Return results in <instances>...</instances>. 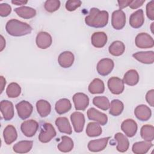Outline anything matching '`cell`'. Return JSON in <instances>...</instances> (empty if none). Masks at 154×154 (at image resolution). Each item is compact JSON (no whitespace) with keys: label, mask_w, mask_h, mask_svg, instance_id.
Segmentation results:
<instances>
[{"label":"cell","mask_w":154,"mask_h":154,"mask_svg":"<svg viewBox=\"0 0 154 154\" xmlns=\"http://www.w3.org/2000/svg\"><path fill=\"white\" fill-rule=\"evenodd\" d=\"M109 14L105 10H100L93 7L90 10L88 15L85 18V22L87 25L96 28H103L105 26L108 22Z\"/></svg>","instance_id":"1"},{"label":"cell","mask_w":154,"mask_h":154,"mask_svg":"<svg viewBox=\"0 0 154 154\" xmlns=\"http://www.w3.org/2000/svg\"><path fill=\"white\" fill-rule=\"evenodd\" d=\"M5 29L10 35L20 37L30 34L32 29V27L27 23L12 19L7 22Z\"/></svg>","instance_id":"2"},{"label":"cell","mask_w":154,"mask_h":154,"mask_svg":"<svg viewBox=\"0 0 154 154\" xmlns=\"http://www.w3.org/2000/svg\"><path fill=\"white\" fill-rule=\"evenodd\" d=\"M56 134V131L52 125L49 123H45L43 125L38 135V140L43 143H46L55 137Z\"/></svg>","instance_id":"3"},{"label":"cell","mask_w":154,"mask_h":154,"mask_svg":"<svg viewBox=\"0 0 154 154\" xmlns=\"http://www.w3.org/2000/svg\"><path fill=\"white\" fill-rule=\"evenodd\" d=\"M135 45L141 49H147L153 48L154 46V41L153 38L147 33H139L135 39Z\"/></svg>","instance_id":"4"},{"label":"cell","mask_w":154,"mask_h":154,"mask_svg":"<svg viewBox=\"0 0 154 154\" xmlns=\"http://www.w3.org/2000/svg\"><path fill=\"white\" fill-rule=\"evenodd\" d=\"M17 114L19 118L22 120L28 119L33 111L32 105L28 101L22 100L16 105Z\"/></svg>","instance_id":"5"},{"label":"cell","mask_w":154,"mask_h":154,"mask_svg":"<svg viewBox=\"0 0 154 154\" xmlns=\"http://www.w3.org/2000/svg\"><path fill=\"white\" fill-rule=\"evenodd\" d=\"M111 24L112 27L117 29H122L126 24V14L122 10H117L112 13Z\"/></svg>","instance_id":"6"},{"label":"cell","mask_w":154,"mask_h":154,"mask_svg":"<svg viewBox=\"0 0 154 154\" xmlns=\"http://www.w3.org/2000/svg\"><path fill=\"white\" fill-rule=\"evenodd\" d=\"M114 63L110 58H103L100 60L97 64L96 69L97 73L101 76H106L112 70Z\"/></svg>","instance_id":"7"},{"label":"cell","mask_w":154,"mask_h":154,"mask_svg":"<svg viewBox=\"0 0 154 154\" xmlns=\"http://www.w3.org/2000/svg\"><path fill=\"white\" fill-rule=\"evenodd\" d=\"M38 128V123L32 119L24 121L20 126L21 131L27 137H32L34 136Z\"/></svg>","instance_id":"8"},{"label":"cell","mask_w":154,"mask_h":154,"mask_svg":"<svg viewBox=\"0 0 154 154\" xmlns=\"http://www.w3.org/2000/svg\"><path fill=\"white\" fill-rule=\"evenodd\" d=\"M107 84L109 91L114 94H121L125 88L123 80L116 76L110 78L108 81Z\"/></svg>","instance_id":"9"},{"label":"cell","mask_w":154,"mask_h":154,"mask_svg":"<svg viewBox=\"0 0 154 154\" xmlns=\"http://www.w3.org/2000/svg\"><path fill=\"white\" fill-rule=\"evenodd\" d=\"M73 101L76 110L84 111L89 104V98L83 93H75L73 96Z\"/></svg>","instance_id":"10"},{"label":"cell","mask_w":154,"mask_h":154,"mask_svg":"<svg viewBox=\"0 0 154 154\" xmlns=\"http://www.w3.org/2000/svg\"><path fill=\"white\" fill-rule=\"evenodd\" d=\"M70 120L76 132L79 133L83 131L85 124L84 115L78 111L73 112L70 116Z\"/></svg>","instance_id":"11"},{"label":"cell","mask_w":154,"mask_h":154,"mask_svg":"<svg viewBox=\"0 0 154 154\" xmlns=\"http://www.w3.org/2000/svg\"><path fill=\"white\" fill-rule=\"evenodd\" d=\"M87 117L89 120H93L100 125H105L108 122V117L107 116L98 111L94 108H90L87 111Z\"/></svg>","instance_id":"12"},{"label":"cell","mask_w":154,"mask_h":154,"mask_svg":"<svg viewBox=\"0 0 154 154\" xmlns=\"http://www.w3.org/2000/svg\"><path fill=\"white\" fill-rule=\"evenodd\" d=\"M121 129L127 137H133L137 131V123L133 119H128L122 123Z\"/></svg>","instance_id":"13"},{"label":"cell","mask_w":154,"mask_h":154,"mask_svg":"<svg viewBox=\"0 0 154 154\" xmlns=\"http://www.w3.org/2000/svg\"><path fill=\"white\" fill-rule=\"evenodd\" d=\"M0 109L3 118L5 121L10 120L13 118L14 111L12 102L7 100H2L0 103Z\"/></svg>","instance_id":"14"},{"label":"cell","mask_w":154,"mask_h":154,"mask_svg":"<svg viewBox=\"0 0 154 154\" xmlns=\"http://www.w3.org/2000/svg\"><path fill=\"white\" fill-rule=\"evenodd\" d=\"M35 43L37 46L40 49H46L49 48L52 43V38L51 35L47 32L41 31L39 32L36 37Z\"/></svg>","instance_id":"15"},{"label":"cell","mask_w":154,"mask_h":154,"mask_svg":"<svg viewBox=\"0 0 154 154\" xmlns=\"http://www.w3.org/2000/svg\"><path fill=\"white\" fill-rule=\"evenodd\" d=\"M110 137H105L100 139L91 140L88 143V149L92 152H97L103 150L106 147Z\"/></svg>","instance_id":"16"},{"label":"cell","mask_w":154,"mask_h":154,"mask_svg":"<svg viewBox=\"0 0 154 154\" xmlns=\"http://www.w3.org/2000/svg\"><path fill=\"white\" fill-rule=\"evenodd\" d=\"M135 117L142 122L147 121L152 116L151 109L146 105H139L134 109Z\"/></svg>","instance_id":"17"},{"label":"cell","mask_w":154,"mask_h":154,"mask_svg":"<svg viewBox=\"0 0 154 154\" xmlns=\"http://www.w3.org/2000/svg\"><path fill=\"white\" fill-rule=\"evenodd\" d=\"M144 22V16L143 10L139 9L130 16L129 17V25L134 28H140Z\"/></svg>","instance_id":"18"},{"label":"cell","mask_w":154,"mask_h":154,"mask_svg":"<svg viewBox=\"0 0 154 154\" xmlns=\"http://www.w3.org/2000/svg\"><path fill=\"white\" fill-rule=\"evenodd\" d=\"M75 60L74 55L72 52L64 51L60 54L58 62L60 66L63 68H69L72 66Z\"/></svg>","instance_id":"19"},{"label":"cell","mask_w":154,"mask_h":154,"mask_svg":"<svg viewBox=\"0 0 154 154\" xmlns=\"http://www.w3.org/2000/svg\"><path fill=\"white\" fill-rule=\"evenodd\" d=\"M132 57L135 60L143 64H152L154 61V52L152 51L138 52L133 54Z\"/></svg>","instance_id":"20"},{"label":"cell","mask_w":154,"mask_h":154,"mask_svg":"<svg viewBox=\"0 0 154 154\" xmlns=\"http://www.w3.org/2000/svg\"><path fill=\"white\" fill-rule=\"evenodd\" d=\"M3 137L5 143L7 145L11 144L17 138V133L16 128L11 125H7L4 129Z\"/></svg>","instance_id":"21"},{"label":"cell","mask_w":154,"mask_h":154,"mask_svg":"<svg viewBox=\"0 0 154 154\" xmlns=\"http://www.w3.org/2000/svg\"><path fill=\"white\" fill-rule=\"evenodd\" d=\"M91 42L95 48H103L107 42V35L104 32H95L91 35Z\"/></svg>","instance_id":"22"},{"label":"cell","mask_w":154,"mask_h":154,"mask_svg":"<svg viewBox=\"0 0 154 154\" xmlns=\"http://www.w3.org/2000/svg\"><path fill=\"white\" fill-rule=\"evenodd\" d=\"M55 123L58 129L60 132L67 134L69 135H70L72 133V127L67 117H58L56 119Z\"/></svg>","instance_id":"23"},{"label":"cell","mask_w":154,"mask_h":154,"mask_svg":"<svg viewBox=\"0 0 154 154\" xmlns=\"http://www.w3.org/2000/svg\"><path fill=\"white\" fill-rule=\"evenodd\" d=\"M114 138L117 142L116 149L120 152H125L129 146V142L126 137L122 133L117 132L114 135Z\"/></svg>","instance_id":"24"},{"label":"cell","mask_w":154,"mask_h":154,"mask_svg":"<svg viewBox=\"0 0 154 154\" xmlns=\"http://www.w3.org/2000/svg\"><path fill=\"white\" fill-rule=\"evenodd\" d=\"M153 146L151 141H138L134 143L132 150L135 154H145Z\"/></svg>","instance_id":"25"},{"label":"cell","mask_w":154,"mask_h":154,"mask_svg":"<svg viewBox=\"0 0 154 154\" xmlns=\"http://www.w3.org/2000/svg\"><path fill=\"white\" fill-rule=\"evenodd\" d=\"M14 11L19 17L25 19L32 18L36 15L35 10L27 6H22L16 8Z\"/></svg>","instance_id":"26"},{"label":"cell","mask_w":154,"mask_h":154,"mask_svg":"<svg viewBox=\"0 0 154 154\" xmlns=\"http://www.w3.org/2000/svg\"><path fill=\"white\" fill-rule=\"evenodd\" d=\"M123 81L124 84L125 83L128 85H135L139 81L138 73L135 69H131L128 70L124 75Z\"/></svg>","instance_id":"27"},{"label":"cell","mask_w":154,"mask_h":154,"mask_svg":"<svg viewBox=\"0 0 154 154\" xmlns=\"http://www.w3.org/2000/svg\"><path fill=\"white\" fill-rule=\"evenodd\" d=\"M36 108L37 112L42 117H47L51 111V106L49 102L46 100L41 99L37 102Z\"/></svg>","instance_id":"28"},{"label":"cell","mask_w":154,"mask_h":154,"mask_svg":"<svg viewBox=\"0 0 154 154\" xmlns=\"http://www.w3.org/2000/svg\"><path fill=\"white\" fill-rule=\"evenodd\" d=\"M33 145V142L29 140H23L16 143L13 147V151L17 153H25L29 152Z\"/></svg>","instance_id":"29"},{"label":"cell","mask_w":154,"mask_h":154,"mask_svg":"<svg viewBox=\"0 0 154 154\" xmlns=\"http://www.w3.org/2000/svg\"><path fill=\"white\" fill-rule=\"evenodd\" d=\"M72 108V104L70 101L66 98H63L58 100L55 105V109L56 112L60 114H63L66 113Z\"/></svg>","instance_id":"30"},{"label":"cell","mask_w":154,"mask_h":154,"mask_svg":"<svg viewBox=\"0 0 154 154\" xmlns=\"http://www.w3.org/2000/svg\"><path fill=\"white\" fill-rule=\"evenodd\" d=\"M88 90L91 94L103 93L105 91L104 83L99 78H95L89 84Z\"/></svg>","instance_id":"31"},{"label":"cell","mask_w":154,"mask_h":154,"mask_svg":"<svg viewBox=\"0 0 154 154\" xmlns=\"http://www.w3.org/2000/svg\"><path fill=\"white\" fill-rule=\"evenodd\" d=\"M109 52L113 56L118 57L122 55L125 51V44L119 40L113 42L109 46Z\"/></svg>","instance_id":"32"},{"label":"cell","mask_w":154,"mask_h":154,"mask_svg":"<svg viewBox=\"0 0 154 154\" xmlns=\"http://www.w3.org/2000/svg\"><path fill=\"white\" fill-rule=\"evenodd\" d=\"M73 141L72 139L67 136H63L61 137V142L57 146L58 149L62 152H69L73 148Z\"/></svg>","instance_id":"33"},{"label":"cell","mask_w":154,"mask_h":154,"mask_svg":"<svg viewBox=\"0 0 154 154\" xmlns=\"http://www.w3.org/2000/svg\"><path fill=\"white\" fill-rule=\"evenodd\" d=\"M141 138L146 141H152L154 139V128L150 125H143L140 131Z\"/></svg>","instance_id":"34"},{"label":"cell","mask_w":154,"mask_h":154,"mask_svg":"<svg viewBox=\"0 0 154 154\" xmlns=\"http://www.w3.org/2000/svg\"><path fill=\"white\" fill-rule=\"evenodd\" d=\"M124 109V105L119 99H114L111 101L109 113L112 116H118L122 114Z\"/></svg>","instance_id":"35"},{"label":"cell","mask_w":154,"mask_h":154,"mask_svg":"<svg viewBox=\"0 0 154 154\" xmlns=\"http://www.w3.org/2000/svg\"><path fill=\"white\" fill-rule=\"evenodd\" d=\"M102 132L100 126L96 122H90L86 128V134L90 137L99 136Z\"/></svg>","instance_id":"36"},{"label":"cell","mask_w":154,"mask_h":154,"mask_svg":"<svg viewBox=\"0 0 154 154\" xmlns=\"http://www.w3.org/2000/svg\"><path fill=\"white\" fill-rule=\"evenodd\" d=\"M93 103L97 108L106 111L110 106V102L105 96H96L93 99Z\"/></svg>","instance_id":"37"},{"label":"cell","mask_w":154,"mask_h":154,"mask_svg":"<svg viewBox=\"0 0 154 154\" xmlns=\"http://www.w3.org/2000/svg\"><path fill=\"white\" fill-rule=\"evenodd\" d=\"M21 93V88L20 86L16 83L11 82L10 83L6 89V93L8 97L10 98H15L17 97Z\"/></svg>","instance_id":"38"},{"label":"cell","mask_w":154,"mask_h":154,"mask_svg":"<svg viewBox=\"0 0 154 154\" xmlns=\"http://www.w3.org/2000/svg\"><path fill=\"white\" fill-rule=\"evenodd\" d=\"M60 7V1L58 0H48L45 2V9L49 13L57 11Z\"/></svg>","instance_id":"39"},{"label":"cell","mask_w":154,"mask_h":154,"mask_svg":"<svg viewBox=\"0 0 154 154\" xmlns=\"http://www.w3.org/2000/svg\"><path fill=\"white\" fill-rule=\"evenodd\" d=\"M82 2L79 0H69L66 2V8L69 11H75L76 8L79 7Z\"/></svg>","instance_id":"40"},{"label":"cell","mask_w":154,"mask_h":154,"mask_svg":"<svg viewBox=\"0 0 154 154\" xmlns=\"http://www.w3.org/2000/svg\"><path fill=\"white\" fill-rule=\"evenodd\" d=\"M11 11V7L7 3H2L0 4V16L1 17L8 16Z\"/></svg>","instance_id":"41"},{"label":"cell","mask_w":154,"mask_h":154,"mask_svg":"<svg viewBox=\"0 0 154 154\" xmlns=\"http://www.w3.org/2000/svg\"><path fill=\"white\" fill-rule=\"evenodd\" d=\"M146 14L150 20H154V1H151L147 4Z\"/></svg>","instance_id":"42"},{"label":"cell","mask_w":154,"mask_h":154,"mask_svg":"<svg viewBox=\"0 0 154 154\" xmlns=\"http://www.w3.org/2000/svg\"><path fill=\"white\" fill-rule=\"evenodd\" d=\"M146 100L151 106H154V90L152 89L147 91L146 95Z\"/></svg>","instance_id":"43"},{"label":"cell","mask_w":154,"mask_h":154,"mask_svg":"<svg viewBox=\"0 0 154 154\" xmlns=\"http://www.w3.org/2000/svg\"><path fill=\"white\" fill-rule=\"evenodd\" d=\"M145 0H136V1H131V3L129 4V6L132 9H137L140 7L142 6L143 4L144 3Z\"/></svg>","instance_id":"44"},{"label":"cell","mask_w":154,"mask_h":154,"mask_svg":"<svg viewBox=\"0 0 154 154\" xmlns=\"http://www.w3.org/2000/svg\"><path fill=\"white\" fill-rule=\"evenodd\" d=\"M131 1H118L117 2L119 4V10H122L127 6H129V4L131 3Z\"/></svg>","instance_id":"45"},{"label":"cell","mask_w":154,"mask_h":154,"mask_svg":"<svg viewBox=\"0 0 154 154\" xmlns=\"http://www.w3.org/2000/svg\"><path fill=\"white\" fill-rule=\"evenodd\" d=\"M6 84V81H5V79L2 76H0V85H1V93H2L4 89V87L5 85Z\"/></svg>","instance_id":"46"},{"label":"cell","mask_w":154,"mask_h":154,"mask_svg":"<svg viewBox=\"0 0 154 154\" xmlns=\"http://www.w3.org/2000/svg\"><path fill=\"white\" fill-rule=\"evenodd\" d=\"M28 2L27 1H16V0H13L11 1V3L17 5H25Z\"/></svg>","instance_id":"47"},{"label":"cell","mask_w":154,"mask_h":154,"mask_svg":"<svg viewBox=\"0 0 154 154\" xmlns=\"http://www.w3.org/2000/svg\"><path fill=\"white\" fill-rule=\"evenodd\" d=\"M0 42H1V49H0V51H2L3 49H4L5 46V40L4 39V38L3 37V36L2 35H1V39H0Z\"/></svg>","instance_id":"48"},{"label":"cell","mask_w":154,"mask_h":154,"mask_svg":"<svg viewBox=\"0 0 154 154\" xmlns=\"http://www.w3.org/2000/svg\"><path fill=\"white\" fill-rule=\"evenodd\" d=\"M153 24H154V23H152V25H151V31H152V32L153 34L154 33V32H153Z\"/></svg>","instance_id":"49"}]
</instances>
